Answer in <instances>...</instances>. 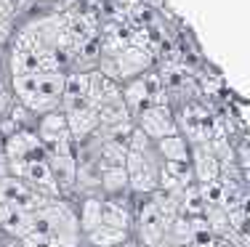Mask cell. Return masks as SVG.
<instances>
[{
    "mask_svg": "<svg viewBox=\"0 0 250 247\" xmlns=\"http://www.w3.org/2000/svg\"><path fill=\"white\" fill-rule=\"evenodd\" d=\"M64 72H29L11 77V93L29 114H48L62 109Z\"/></svg>",
    "mask_w": 250,
    "mask_h": 247,
    "instance_id": "1",
    "label": "cell"
},
{
    "mask_svg": "<svg viewBox=\"0 0 250 247\" xmlns=\"http://www.w3.org/2000/svg\"><path fill=\"white\" fill-rule=\"evenodd\" d=\"M149 64H152V56L146 48H141V45H123L117 51H106L99 64V72L120 85L123 80H133L139 75H144L149 69Z\"/></svg>",
    "mask_w": 250,
    "mask_h": 247,
    "instance_id": "2",
    "label": "cell"
},
{
    "mask_svg": "<svg viewBox=\"0 0 250 247\" xmlns=\"http://www.w3.org/2000/svg\"><path fill=\"white\" fill-rule=\"evenodd\" d=\"M125 170H128V189L139 197H149L160 189V173H163V160L157 157L154 146L144 152H128L125 157Z\"/></svg>",
    "mask_w": 250,
    "mask_h": 247,
    "instance_id": "3",
    "label": "cell"
},
{
    "mask_svg": "<svg viewBox=\"0 0 250 247\" xmlns=\"http://www.w3.org/2000/svg\"><path fill=\"white\" fill-rule=\"evenodd\" d=\"M133 228H136V242L141 247H157L165 239V231H168V223L163 221L157 205H154L152 194L146 197L144 205H139V210L133 213Z\"/></svg>",
    "mask_w": 250,
    "mask_h": 247,
    "instance_id": "4",
    "label": "cell"
},
{
    "mask_svg": "<svg viewBox=\"0 0 250 247\" xmlns=\"http://www.w3.org/2000/svg\"><path fill=\"white\" fill-rule=\"evenodd\" d=\"M133 120H136V128H139L152 144L160 138H165V136H176L178 133V125H176L173 114H170V109L165 107V104H154V107L141 109Z\"/></svg>",
    "mask_w": 250,
    "mask_h": 247,
    "instance_id": "5",
    "label": "cell"
},
{
    "mask_svg": "<svg viewBox=\"0 0 250 247\" xmlns=\"http://www.w3.org/2000/svg\"><path fill=\"white\" fill-rule=\"evenodd\" d=\"M64 117H67V131L75 138V144H83L85 138H91L99 131V112L93 104L64 109Z\"/></svg>",
    "mask_w": 250,
    "mask_h": 247,
    "instance_id": "6",
    "label": "cell"
},
{
    "mask_svg": "<svg viewBox=\"0 0 250 247\" xmlns=\"http://www.w3.org/2000/svg\"><path fill=\"white\" fill-rule=\"evenodd\" d=\"M189 162H192L194 181H197L200 186H208V184H216L218 181L221 162H218V157L213 154L210 149H205V146H194V152H189Z\"/></svg>",
    "mask_w": 250,
    "mask_h": 247,
    "instance_id": "7",
    "label": "cell"
},
{
    "mask_svg": "<svg viewBox=\"0 0 250 247\" xmlns=\"http://www.w3.org/2000/svg\"><path fill=\"white\" fill-rule=\"evenodd\" d=\"M101 226H112V228H120V231H133V210L128 205L117 202L115 197H104Z\"/></svg>",
    "mask_w": 250,
    "mask_h": 247,
    "instance_id": "8",
    "label": "cell"
},
{
    "mask_svg": "<svg viewBox=\"0 0 250 247\" xmlns=\"http://www.w3.org/2000/svg\"><path fill=\"white\" fill-rule=\"evenodd\" d=\"M101 208H104V197H96V194H85L83 197L80 213H77V226H80L83 237L101 226Z\"/></svg>",
    "mask_w": 250,
    "mask_h": 247,
    "instance_id": "9",
    "label": "cell"
},
{
    "mask_svg": "<svg viewBox=\"0 0 250 247\" xmlns=\"http://www.w3.org/2000/svg\"><path fill=\"white\" fill-rule=\"evenodd\" d=\"M154 152L163 162H187L189 160V141L176 133V136H165L160 141H154Z\"/></svg>",
    "mask_w": 250,
    "mask_h": 247,
    "instance_id": "10",
    "label": "cell"
},
{
    "mask_svg": "<svg viewBox=\"0 0 250 247\" xmlns=\"http://www.w3.org/2000/svg\"><path fill=\"white\" fill-rule=\"evenodd\" d=\"M99 189L106 197H120L123 191H128V170H125V165L99 168Z\"/></svg>",
    "mask_w": 250,
    "mask_h": 247,
    "instance_id": "11",
    "label": "cell"
},
{
    "mask_svg": "<svg viewBox=\"0 0 250 247\" xmlns=\"http://www.w3.org/2000/svg\"><path fill=\"white\" fill-rule=\"evenodd\" d=\"M35 133L43 141V146L51 144V141H56L62 133H67V117H64V112L56 109V112H48V114H40Z\"/></svg>",
    "mask_w": 250,
    "mask_h": 247,
    "instance_id": "12",
    "label": "cell"
},
{
    "mask_svg": "<svg viewBox=\"0 0 250 247\" xmlns=\"http://www.w3.org/2000/svg\"><path fill=\"white\" fill-rule=\"evenodd\" d=\"M128 237H130V231H120V228H112V226H99L91 234H85L83 242L88 247H117Z\"/></svg>",
    "mask_w": 250,
    "mask_h": 247,
    "instance_id": "13",
    "label": "cell"
},
{
    "mask_svg": "<svg viewBox=\"0 0 250 247\" xmlns=\"http://www.w3.org/2000/svg\"><path fill=\"white\" fill-rule=\"evenodd\" d=\"M83 234L80 231H59L45 242V247H83Z\"/></svg>",
    "mask_w": 250,
    "mask_h": 247,
    "instance_id": "14",
    "label": "cell"
},
{
    "mask_svg": "<svg viewBox=\"0 0 250 247\" xmlns=\"http://www.w3.org/2000/svg\"><path fill=\"white\" fill-rule=\"evenodd\" d=\"M14 104H16V98H14V93H11V88L5 85L3 80H0V122H3L5 117L11 114Z\"/></svg>",
    "mask_w": 250,
    "mask_h": 247,
    "instance_id": "15",
    "label": "cell"
},
{
    "mask_svg": "<svg viewBox=\"0 0 250 247\" xmlns=\"http://www.w3.org/2000/svg\"><path fill=\"white\" fill-rule=\"evenodd\" d=\"M14 14V3L11 0H0V21H8Z\"/></svg>",
    "mask_w": 250,
    "mask_h": 247,
    "instance_id": "16",
    "label": "cell"
},
{
    "mask_svg": "<svg viewBox=\"0 0 250 247\" xmlns=\"http://www.w3.org/2000/svg\"><path fill=\"white\" fill-rule=\"evenodd\" d=\"M237 228H240L242 237H250V215L242 213V221H240V226H237Z\"/></svg>",
    "mask_w": 250,
    "mask_h": 247,
    "instance_id": "17",
    "label": "cell"
},
{
    "mask_svg": "<svg viewBox=\"0 0 250 247\" xmlns=\"http://www.w3.org/2000/svg\"><path fill=\"white\" fill-rule=\"evenodd\" d=\"M8 40V21H0V45Z\"/></svg>",
    "mask_w": 250,
    "mask_h": 247,
    "instance_id": "18",
    "label": "cell"
},
{
    "mask_svg": "<svg viewBox=\"0 0 250 247\" xmlns=\"http://www.w3.org/2000/svg\"><path fill=\"white\" fill-rule=\"evenodd\" d=\"M117 247H139V242H136V239H125V242H120V245H117Z\"/></svg>",
    "mask_w": 250,
    "mask_h": 247,
    "instance_id": "19",
    "label": "cell"
}]
</instances>
